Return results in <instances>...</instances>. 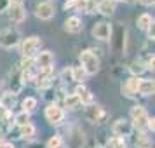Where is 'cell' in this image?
Wrapping results in <instances>:
<instances>
[{
  "mask_svg": "<svg viewBox=\"0 0 155 148\" xmlns=\"http://www.w3.org/2000/svg\"><path fill=\"white\" fill-rule=\"evenodd\" d=\"M80 63L87 75H94L99 71V59L96 58V54H92V51H84L80 54Z\"/></svg>",
  "mask_w": 155,
  "mask_h": 148,
  "instance_id": "cell-1",
  "label": "cell"
},
{
  "mask_svg": "<svg viewBox=\"0 0 155 148\" xmlns=\"http://www.w3.org/2000/svg\"><path fill=\"white\" fill-rule=\"evenodd\" d=\"M18 42H19V33L14 31V30H5V31L0 33V45L2 47L11 49V47L18 45Z\"/></svg>",
  "mask_w": 155,
  "mask_h": 148,
  "instance_id": "cell-2",
  "label": "cell"
},
{
  "mask_svg": "<svg viewBox=\"0 0 155 148\" xmlns=\"http://www.w3.org/2000/svg\"><path fill=\"white\" fill-rule=\"evenodd\" d=\"M40 47V38L38 37H30L26 38L21 45V52L25 54V58H31L37 52V49Z\"/></svg>",
  "mask_w": 155,
  "mask_h": 148,
  "instance_id": "cell-3",
  "label": "cell"
},
{
  "mask_svg": "<svg viewBox=\"0 0 155 148\" xmlns=\"http://www.w3.org/2000/svg\"><path fill=\"white\" fill-rule=\"evenodd\" d=\"M45 119L49 120L51 124H59L61 120L64 119V113L63 110L56 105H49L45 108Z\"/></svg>",
  "mask_w": 155,
  "mask_h": 148,
  "instance_id": "cell-4",
  "label": "cell"
},
{
  "mask_svg": "<svg viewBox=\"0 0 155 148\" xmlns=\"http://www.w3.org/2000/svg\"><path fill=\"white\" fill-rule=\"evenodd\" d=\"M112 131H113V134H115L117 138H122V136H129V134H131L133 126H131L126 119H119L115 124H113Z\"/></svg>",
  "mask_w": 155,
  "mask_h": 148,
  "instance_id": "cell-5",
  "label": "cell"
},
{
  "mask_svg": "<svg viewBox=\"0 0 155 148\" xmlns=\"http://www.w3.org/2000/svg\"><path fill=\"white\" fill-rule=\"evenodd\" d=\"M92 35L99 38V40H110L112 35V26L108 23H98L94 28H92Z\"/></svg>",
  "mask_w": 155,
  "mask_h": 148,
  "instance_id": "cell-6",
  "label": "cell"
},
{
  "mask_svg": "<svg viewBox=\"0 0 155 148\" xmlns=\"http://www.w3.org/2000/svg\"><path fill=\"white\" fill-rule=\"evenodd\" d=\"M35 14H37V18H40V19H51V18L54 16V7L51 5L49 2H42V4L37 5Z\"/></svg>",
  "mask_w": 155,
  "mask_h": 148,
  "instance_id": "cell-7",
  "label": "cell"
},
{
  "mask_svg": "<svg viewBox=\"0 0 155 148\" xmlns=\"http://www.w3.org/2000/svg\"><path fill=\"white\" fill-rule=\"evenodd\" d=\"M9 16H11V19L14 23H21L26 18V11H25V7L21 4H14V5L9 7Z\"/></svg>",
  "mask_w": 155,
  "mask_h": 148,
  "instance_id": "cell-8",
  "label": "cell"
},
{
  "mask_svg": "<svg viewBox=\"0 0 155 148\" xmlns=\"http://www.w3.org/2000/svg\"><path fill=\"white\" fill-rule=\"evenodd\" d=\"M138 82H140V80L136 77H131L126 84L122 85V92L126 94L127 98H134V96L138 94Z\"/></svg>",
  "mask_w": 155,
  "mask_h": 148,
  "instance_id": "cell-9",
  "label": "cell"
},
{
  "mask_svg": "<svg viewBox=\"0 0 155 148\" xmlns=\"http://www.w3.org/2000/svg\"><path fill=\"white\" fill-rule=\"evenodd\" d=\"M64 30H66L68 33H78V31H82V21L78 19L77 16L68 18L66 23H64Z\"/></svg>",
  "mask_w": 155,
  "mask_h": 148,
  "instance_id": "cell-10",
  "label": "cell"
},
{
  "mask_svg": "<svg viewBox=\"0 0 155 148\" xmlns=\"http://www.w3.org/2000/svg\"><path fill=\"white\" fill-rule=\"evenodd\" d=\"M115 7H117V0H101V2L98 4V11L101 12V14H105V16L113 14Z\"/></svg>",
  "mask_w": 155,
  "mask_h": 148,
  "instance_id": "cell-11",
  "label": "cell"
},
{
  "mask_svg": "<svg viewBox=\"0 0 155 148\" xmlns=\"http://www.w3.org/2000/svg\"><path fill=\"white\" fill-rule=\"evenodd\" d=\"M75 96H77L78 101L84 103V105H91L92 103V94L89 92V89H85L84 85H78L77 89H75Z\"/></svg>",
  "mask_w": 155,
  "mask_h": 148,
  "instance_id": "cell-12",
  "label": "cell"
},
{
  "mask_svg": "<svg viewBox=\"0 0 155 148\" xmlns=\"http://www.w3.org/2000/svg\"><path fill=\"white\" fill-rule=\"evenodd\" d=\"M155 91L153 80H140L138 82V92L141 96H152Z\"/></svg>",
  "mask_w": 155,
  "mask_h": 148,
  "instance_id": "cell-13",
  "label": "cell"
},
{
  "mask_svg": "<svg viewBox=\"0 0 155 148\" xmlns=\"http://www.w3.org/2000/svg\"><path fill=\"white\" fill-rule=\"evenodd\" d=\"M14 103H16V94L14 92H5V94L2 96V99H0V108L11 112V108L14 106Z\"/></svg>",
  "mask_w": 155,
  "mask_h": 148,
  "instance_id": "cell-14",
  "label": "cell"
},
{
  "mask_svg": "<svg viewBox=\"0 0 155 148\" xmlns=\"http://www.w3.org/2000/svg\"><path fill=\"white\" fill-rule=\"evenodd\" d=\"M52 54H51L49 51H44V52H40L38 56H37V63H38V66L40 68H49L51 64H52Z\"/></svg>",
  "mask_w": 155,
  "mask_h": 148,
  "instance_id": "cell-15",
  "label": "cell"
},
{
  "mask_svg": "<svg viewBox=\"0 0 155 148\" xmlns=\"http://www.w3.org/2000/svg\"><path fill=\"white\" fill-rule=\"evenodd\" d=\"M134 145L138 148H150L152 146V140H150V136L145 133H140L136 138H134Z\"/></svg>",
  "mask_w": 155,
  "mask_h": 148,
  "instance_id": "cell-16",
  "label": "cell"
},
{
  "mask_svg": "<svg viewBox=\"0 0 155 148\" xmlns=\"http://www.w3.org/2000/svg\"><path fill=\"white\" fill-rule=\"evenodd\" d=\"M87 117H89L92 122H99V120L105 117V113H103V110H101L99 106H89V108H87Z\"/></svg>",
  "mask_w": 155,
  "mask_h": 148,
  "instance_id": "cell-17",
  "label": "cell"
},
{
  "mask_svg": "<svg viewBox=\"0 0 155 148\" xmlns=\"http://www.w3.org/2000/svg\"><path fill=\"white\" fill-rule=\"evenodd\" d=\"M153 25V18L150 14H141L140 19H138V26L141 30H150V26Z\"/></svg>",
  "mask_w": 155,
  "mask_h": 148,
  "instance_id": "cell-18",
  "label": "cell"
},
{
  "mask_svg": "<svg viewBox=\"0 0 155 148\" xmlns=\"http://www.w3.org/2000/svg\"><path fill=\"white\" fill-rule=\"evenodd\" d=\"M87 77V73L82 66H75V68H71V80H75V82H82L84 78Z\"/></svg>",
  "mask_w": 155,
  "mask_h": 148,
  "instance_id": "cell-19",
  "label": "cell"
},
{
  "mask_svg": "<svg viewBox=\"0 0 155 148\" xmlns=\"http://www.w3.org/2000/svg\"><path fill=\"white\" fill-rule=\"evenodd\" d=\"M14 122L18 124V126H25V124H28L30 122V113L23 110L21 113H18V115L14 117Z\"/></svg>",
  "mask_w": 155,
  "mask_h": 148,
  "instance_id": "cell-20",
  "label": "cell"
},
{
  "mask_svg": "<svg viewBox=\"0 0 155 148\" xmlns=\"http://www.w3.org/2000/svg\"><path fill=\"white\" fill-rule=\"evenodd\" d=\"M35 134V127H33V124H25V126H21V136L23 138H31Z\"/></svg>",
  "mask_w": 155,
  "mask_h": 148,
  "instance_id": "cell-21",
  "label": "cell"
},
{
  "mask_svg": "<svg viewBox=\"0 0 155 148\" xmlns=\"http://www.w3.org/2000/svg\"><path fill=\"white\" fill-rule=\"evenodd\" d=\"M23 108H25V112H33L37 108V99L35 98H26L23 101Z\"/></svg>",
  "mask_w": 155,
  "mask_h": 148,
  "instance_id": "cell-22",
  "label": "cell"
},
{
  "mask_svg": "<svg viewBox=\"0 0 155 148\" xmlns=\"http://www.w3.org/2000/svg\"><path fill=\"white\" fill-rule=\"evenodd\" d=\"M145 70H147V68H145V64L141 63L140 59L133 61V64H131V71H133L134 75H141V73H143Z\"/></svg>",
  "mask_w": 155,
  "mask_h": 148,
  "instance_id": "cell-23",
  "label": "cell"
},
{
  "mask_svg": "<svg viewBox=\"0 0 155 148\" xmlns=\"http://www.w3.org/2000/svg\"><path fill=\"white\" fill-rule=\"evenodd\" d=\"M145 115H147V110H145L143 106H133V110H131V117H133V120L141 119V117H145Z\"/></svg>",
  "mask_w": 155,
  "mask_h": 148,
  "instance_id": "cell-24",
  "label": "cell"
},
{
  "mask_svg": "<svg viewBox=\"0 0 155 148\" xmlns=\"http://www.w3.org/2000/svg\"><path fill=\"white\" fill-rule=\"evenodd\" d=\"M77 105H80V101H78V98L75 94H70V96L64 98V106H66V108H75Z\"/></svg>",
  "mask_w": 155,
  "mask_h": 148,
  "instance_id": "cell-25",
  "label": "cell"
},
{
  "mask_svg": "<svg viewBox=\"0 0 155 148\" xmlns=\"http://www.w3.org/2000/svg\"><path fill=\"white\" fill-rule=\"evenodd\" d=\"M61 145H63L61 136H52V138L47 141V148H61Z\"/></svg>",
  "mask_w": 155,
  "mask_h": 148,
  "instance_id": "cell-26",
  "label": "cell"
},
{
  "mask_svg": "<svg viewBox=\"0 0 155 148\" xmlns=\"http://www.w3.org/2000/svg\"><path fill=\"white\" fill-rule=\"evenodd\" d=\"M84 11H85V12H89V14L96 12V11H98V4H96V0H87V2H85Z\"/></svg>",
  "mask_w": 155,
  "mask_h": 148,
  "instance_id": "cell-27",
  "label": "cell"
},
{
  "mask_svg": "<svg viewBox=\"0 0 155 148\" xmlns=\"http://www.w3.org/2000/svg\"><path fill=\"white\" fill-rule=\"evenodd\" d=\"M35 63V61H33V59H31V58H25V59H23V63H21V68L25 71H30V68H31V64Z\"/></svg>",
  "mask_w": 155,
  "mask_h": 148,
  "instance_id": "cell-28",
  "label": "cell"
},
{
  "mask_svg": "<svg viewBox=\"0 0 155 148\" xmlns=\"http://www.w3.org/2000/svg\"><path fill=\"white\" fill-rule=\"evenodd\" d=\"M11 7V4H9V0H0V12H4V11H7Z\"/></svg>",
  "mask_w": 155,
  "mask_h": 148,
  "instance_id": "cell-29",
  "label": "cell"
},
{
  "mask_svg": "<svg viewBox=\"0 0 155 148\" xmlns=\"http://www.w3.org/2000/svg\"><path fill=\"white\" fill-rule=\"evenodd\" d=\"M77 7V0H66L64 2V9H73Z\"/></svg>",
  "mask_w": 155,
  "mask_h": 148,
  "instance_id": "cell-30",
  "label": "cell"
},
{
  "mask_svg": "<svg viewBox=\"0 0 155 148\" xmlns=\"http://www.w3.org/2000/svg\"><path fill=\"white\" fill-rule=\"evenodd\" d=\"M33 78V75H31V71H23V82L26 84V82H30Z\"/></svg>",
  "mask_w": 155,
  "mask_h": 148,
  "instance_id": "cell-31",
  "label": "cell"
},
{
  "mask_svg": "<svg viewBox=\"0 0 155 148\" xmlns=\"http://www.w3.org/2000/svg\"><path fill=\"white\" fill-rule=\"evenodd\" d=\"M148 129H150V131H153V129H155V120L153 119H148Z\"/></svg>",
  "mask_w": 155,
  "mask_h": 148,
  "instance_id": "cell-32",
  "label": "cell"
},
{
  "mask_svg": "<svg viewBox=\"0 0 155 148\" xmlns=\"http://www.w3.org/2000/svg\"><path fill=\"white\" fill-rule=\"evenodd\" d=\"M61 75H63L64 78H66V77L71 78V68H70V70H68V68H66V70H63V73H61Z\"/></svg>",
  "mask_w": 155,
  "mask_h": 148,
  "instance_id": "cell-33",
  "label": "cell"
},
{
  "mask_svg": "<svg viewBox=\"0 0 155 148\" xmlns=\"http://www.w3.org/2000/svg\"><path fill=\"white\" fill-rule=\"evenodd\" d=\"M85 2H87V0H77V7L78 9H84L85 7Z\"/></svg>",
  "mask_w": 155,
  "mask_h": 148,
  "instance_id": "cell-34",
  "label": "cell"
},
{
  "mask_svg": "<svg viewBox=\"0 0 155 148\" xmlns=\"http://www.w3.org/2000/svg\"><path fill=\"white\" fill-rule=\"evenodd\" d=\"M141 4H143V5H153V2L155 0H140Z\"/></svg>",
  "mask_w": 155,
  "mask_h": 148,
  "instance_id": "cell-35",
  "label": "cell"
},
{
  "mask_svg": "<svg viewBox=\"0 0 155 148\" xmlns=\"http://www.w3.org/2000/svg\"><path fill=\"white\" fill-rule=\"evenodd\" d=\"M148 68H150V70H153V56L150 58V61H148Z\"/></svg>",
  "mask_w": 155,
  "mask_h": 148,
  "instance_id": "cell-36",
  "label": "cell"
},
{
  "mask_svg": "<svg viewBox=\"0 0 155 148\" xmlns=\"http://www.w3.org/2000/svg\"><path fill=\"white\" fill-rule=\"evenodd\" d=\"M2 148H14V146H12L11 143H4V146H2Z\"/></svg>",
  "mask_w": 155,
  "mask_h": 148,
  "instance_id": "cell-37",
  "label": "cell"
},
{
  "mask_svg": "<svg viewBox=\"0 0 155 148\" xmlns=\"http://www.w3.org/2000/svg\"><path fill=\"white\" fill-rule=\"evenodd\" d=\"M9 4H12V5H14V4H19V0H9Z\"/></svg>",
  "mask_w": 155,
  "mask_h": 148,
  "instance_id": "cell-38",
  "label": "cell"
},
{
  "mask_svg": "<svg viewBox=\"0 0 155 148\" xmlns=\"http://www.w3.org/2000/svg\"><path fill=\"white\" fill-rule=\"evenodd\" d=\"M4 146V140H2V136H0V148Z\"/></svg>",
  "mask_w": 155,
  "mask_h": 148,
  "instance_id": "cell-39",
  "label": "cell"
}]
</instances>
